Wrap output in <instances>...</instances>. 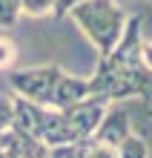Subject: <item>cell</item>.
<instances>
[{
    "label": "cell",
    "instance_id": "obj_13",
    "mask_svg": "<svg viewBox=\"0 0 152 158\" xmlns=\"http://www.w3.org/2000/svg\"><path fill=\"white\" fill-rule=\"evenodd\" d=\"M78 3H80V0H55V15H52V17L63 20V17L72 12V6H78Z\"/></svg>",
    "mask_w": 152,
    "mask_h": 158
},
{
    "label": "cell",
    "instance_id": "obj_11",
    "mask_svg": "<svg viewBox=\"0 0 152 158\" xmlns=\"http://www.w3.org/2000/svg\"><path fill=\"white\" fill-rule=\"evenodd\" d=\"M83 158H115V147L95 141V138H86L83 141Z\"/></svg>",
    "mask_w": 152,
    "mask_h": 158
},
{
    "label": "cell",
    "instance_id": "obj_9",
    "mask_svg": "<svg viewBox=\"0 0 152 158\" xmlns=\"http://www.w3.org/2000/svg\"><path fill=\"white\" fill-rule=\"evenodd\" d=\"M17 60V43L9 35H0V72H9Z\"/></svg>",
    "mask_w": 152,
    "mask_h": 158
},
{
    "label": "cell",
    "instance_id": "obj_3",
    "mask_svg": "<svg viewBox=\"0 0 152 158\" xmlns=\"http://www.w3.org/2000/svg\"><path fill=\"white\" fill-rule=\"evenodd\" d=\"M69 15L95 46L98 58H106L115 49L126 26V12L118 6V0H80Z\"/></svg>",
    "mask_w": 152,
    "mask_h": 158
},
{
    "label": "cell",
    "instance_id": "obj_10",
    "mask_svg": "<svg viewBox=\"0 0 152 158\" xmlns=\"http://www.w3.org/2000/svg\"><path fill=\"white\" fill-rule=\"evenodd\" d=\"M20 17V0H0V29H12Z\"/></svg>",
    "mask_w": 152,
    "mask_h": 158
},
{
    "label": "cell",
    "instance_id": "obj_2",
    "mask_svg": "<svg viewBox=\"0 0 152 158\" xmlns=\"http://www.w3.org/2000/svg\"><path fill=\"white\" fill-rule=\"evenodd\" d=\"M9 86L17 98L37 106L66 109L89 98V81L69 75L60 66H35V69H9Z\"/></svg>",
    "mask_w": 152,
    "mask_h": 158
},
{
    "label": "cell",
    "instance_id": "obj_7",
    "mask_svg": "<svg viewBox=\"0 0 152 158\" xmlns=\"http://www.w3.org/2000/svg\"><path fill=\"white\" fill-rule=\"evenodd\" d=\"M115 158H149L146 141H144L141 135H126V138L115 147Z\"/></svg>",
    "mask_w": 152,
    "mask_h": 158
},
{
    "label": "cell",
    "instance_id": "obj_12",
    "mask_svg": "<svg viewBox=\"0 0 152 158\" xmlns=\"http://www.w3.org/2000/svg\"><path fill=\"white\" fill-rule=\"evenodd\" d=\"M14 127V106H12V98H3L0 95V135L6 129Z\"/></svg>",
    "mask_w": 152,
    "mask_h": 158
},
{
    "label": "cell",
    "instance_id": "obj_14",
    "mask_svg": "<svg viewBox=\"0 0 152 158\" xmlns=\"http://www.w3.org/2000/svg\"><path fill=\"white\" fill-rule=\"evenodd\" d=\"M141 55H144V63L152 69V40L149 43H144V49H141Z\"/></svg>",
    "mask_w": 152,
    "mask_h": 158
},
{
    "label": "cell",
    "instance_id": "obj_1",
    "mask_svg": "<svg viewBox=\"0 0 152 158\" xmlns=\"http://www.w3.org/2000/svg\"><path fill=\"white\" fill-rule=\"evenodd\" d=\"M144 38H141V15L126 17L121 40L106 58H98V69L89 81V95L106 104L126 98H141L152 106V69L144 63Z\"/></svg>",
    "mask_w": 152,
    "mask_h": 158
},
{
    "label": "cell",
    "instance_id": "obj_8",
    "mask_svg": "<svg viewBox=\"0 0 152 158\" xmlns=\"http://www.w3.org/2000/svg\"><path fill=\"white\" fill-rule=\"evenodd\" d=\"M20 15H29V17L55 15V0H20Z\"/></svg>",
    "mask_w": 152,
    "mask_h": 158
},
{
    "label": "cell",
    "instance_id": "obj_15",
    "mask_svg": "<svg viewBox=\"0 0 152 158\" xmlns=\"http://www.w3.org/2000/svg\"><path fill=\"white\" fill-rule=\"evenodd\" d=\"M149 115H152V112H149Z\"/></svg>",
    "mask_w": 152,
    "mask_h": 158
},
{
    "label": "cell",
    "instance_id": "obj_6",
    "mask_svg": "<svg viewBox=\"0 0 152 158\" xmlns=\"http://www.w3.org/2000/svg\"><path fill=\"white\" fill-rule=\"evenodd\" d=\"M126 135H132V118H129V112L121 109V106H115V109L106 106V112H103L98 129H95L89 138L103 141V144H109V147H118Z\"/></svg>",
    "mask_w": 152,
    "mask_h": 158
},
{
    "label": "cell",
    "instance_id": "obj_5",
    "mask_svg": "<svg viewBox=\"0 0 152 158\" xmlns=\"http://www.w3.org/2000/svg\"><path fill=\"white\" fill-rule=\"evenodd\" d=\"M106 101H101V98H83V101H78V104H72V106H66L63 112H66V118L72 121V127L78 129V135L80 138H89L95 129H98V124H101V118H103V112H106Z\"/></svg>",
    "mask_w": 152,
    "mask_h": 158
},
{
    "label": "cell",
    "instance_id": "obj_4",
    "mask_svg": "<svg viewBox=\"0 0 152 158\" xmlns=\"http://www.w3.org/2000/svg\"><path fill=\"white\" fill-rule=\"evenodd\" d=\"M14 106V127H20L29 138H35L43 147H63V144H78L83 138L78 135V129L72 127V121L66 118L63 109H49V106H37L32 101L12 98Z\"/></svg>",
    "mask_w": 152,
    "mask_h": 158
}]
</instances>
